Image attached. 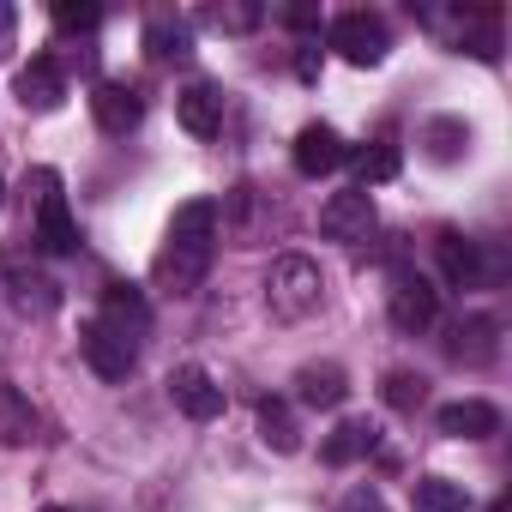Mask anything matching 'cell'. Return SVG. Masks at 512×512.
I'll use <instances>...</instances> for the list:
<instances>
[{
  "label": "cell",
  "mask_w": 512,
  "mask_h": 512,
  "mask_svg": "<svg viewBox=\"0 0 512 512\" xmlns=\"http://www.w3.org/2000/svg\"><path fill=\"white\" fill-rule=\"evenodd\" d=\"M7 296H13V308L31 314V320H49V314L61 308V290H55L43 272H25V266H7Z\"/></svg>",
  "instance_id": "d6986e66"
},
{
  "label": "cell",
  "mask_w": 512,
  "mask_h": 512,
  "mask_svg": "<svg viewBox=\"0 0 512 512\" xmlns=\"http://www.w3.org/2000/svg\"><path fill=\"white\" fill-rule=\"evenodd\" d=\"M386 314H392V326H398L404 338H416V332H428V326L440 320V290H434L422 272L398 266V272H392V290H386Z\"/></svg>",
  "instance_id": "277c9868"
},
{
  "label": "cell",
  "mask_w": 512,
  "mask_h": 512,
  "mask_svg": "<svg viewBox=\"0 0 512 512\" xmlns=\"http://www.w3.org/2000/svg\"><path fill=\"white\" fill-rule=\"evenodd\" d=\"M470 494L464 482H446V476H416L410 482V512H464Z\"/></svg>",
  "instance_id": "d4e9b609"
},
{
  "label": "cell",
  "mask_w": 512,
  "mask_h": 512,
  "mask_svg": "<svg viewBox=\"0 0 512 512\" xmlns=\"http://www.w3.org/2000/svg\"><path fill=\"white\" fill-rule=\"evenodd\" d=\"M145 55H151L157 67L187 61V55H193V31H187V19H151V25H145Z\"/></svg>",
  "instance_id": "cb8c5ba5"
},
{
  "label": "cell",
  "mask_w": 512,
  "mask_h": 512,
  "mask_svg": "<svg viewBox=\"0 0 512 512\" xmlns=\"http://www.w3.org/2000/svg\"><path fill=\"white\" fill-rule=\"evenodd\" d=\"M380 398H386L392 410H416V404L428 398V380H422V374H410V368H392V374L380 380Z\"/></svg>",
  "instance_id": "4316f807"
},
{
  "label": "cell",
  "mask_w": 512,
  "mask_h": 512,
  "mask_svg": "<svg viewBox=\"0 0 512 512\" xmlns=\"http://www.w3.org/2000/svg\"><path fill=\"white\" fill-rule=\"evenodd\" d=\"M55 25H61V31H97V25H103V7H73V0H61V7H55Z\"/></svg>",
  "instance_id": "f1b7e54d"
},
{
  "label": "cell",
  "mask_w": 512,
  "mask_h": 512,
  "mask_svg": "<svg viewBox=\"0 0 512 512\" xmlns=\"http://www.w3.org/2000/svg\"><path fill=\"white\" fill-rule=\"evenodd\" d=\"M25 193H31V223H37V247H43V253H55V260H67V253H79V223H73V211H67L61 175H55V169H31Z\"/></svg>",
  "instance_id": "3957f363"
},
{
  "label": "cell",
  "mask_w": 512,
  "mask_h": 512,
  "mask_svg": "<svg viewBox=\"0 0 512 512\" xmlns=\"http://www.w3.org/2000/svg\"><path fill=\"white\" fill-rule=\"evenodd\" d=\"M434 253H440V278H446L452 290H476V278H482V247H476L470 235L440 229V235H434Z\"/></svg>",
  "instance_id": "9a60e30c"
},
{
  "label": "cell",
  "mask_w": 512,
  "mask_h": 512,
  "mask_svg": "<svg viewBox=\"0 0 512 512\" xmlns=\"http://www.w3.org/2000/svg\"><path fill=\"white\" fill-rule=\"evenodd\" d=\"M374 199L362 193V187H350V193H332L326 205H320V235L326 241H368L374 235Z\"/></svg>",
  "instance_id": "52a82bcc"
},
{
  "label": "cell",
  "mask_w": 512,
  "mask_h": 512,
  "mask_svg": "<svg viewBox=\"0 0 512 512\" xmlns=\"http://www.w3.org/2000/svg\"><path fill=\"white\" fill-rule=\"evenodd\" d=\"M290 157H296V169H302L308 181H320V175H332V169H344V157H350V145L338 139V127H326V121H308V127L296 133V145H290Z\"/></svg>",
  "instance_id": "30bf717a"
},
{
  "label": "cell",
  "mask_w": 512,
  "mask_h": 512,
  "mask_svg": "<svg viewBox=\"0 0 512 512\" xmlns=\"http://www.w3.org/2000/svg\"><path fill=\"white\" fill-rule=\"evenodd\" d=\"M0 199H7V181H0Z\"/></svg>",
  "instance_id": "836d02e7"
},
{
  "label": "cell",
  "mask_w": 512,
  "mask_h": 512,
  "mask_svg": "<svg viewBox=\"0 0 512 512\" xmlns=\"http://www.w3.org/2000/svg\"><path fill=\"white\" fill-rule=\"evenodd\" d=\"M31 440H37V404L13 380H0V446H31Z\"/></svg>",
  "instance_id": "44dd1931"
},
{
  "label": "cell",
  "mask_w": 512,
  "mask_h": 512,
  "mask_svg": "<svg viewBox=\"0 0 512 512\" xmlns=\"http://www.w3.org/2000/svg\"><path fill=\"white\" fill-rule=\"evenodd\" d=\"M338 512H386V506H380V494H374V488H350Z\"/></svg>",
  "instance_id": "f546056e"
},
{
  "label": "cell",
  "mask_w": 512,
  "mask_h": 512,
  "mask_svg": "<svg viewBox=\"0 0 512 512\" xmlns=\"http://www.w3.org/2000/svg\"><path fill=\"white\" fill-rule=\"evenodd\" d=\"M296 398H302L308 410H338V404L350 398V374H344L338 362H308V368L296 374Z\"/></svg>",
  "instance_id": "2e32d148"
},
{
  "label": "cell",
  "mask_w": 512,
  "mask_h": 512,
  "mask_svg": "<svg viewBox=\"0 0 512 512\" xmlns=\"http://www.w3.org/2000/svg\"><path fill=\"white\" fill-rule=\"evenodd\" d=\"M446 356H452V362H464V368H488V362L500 356V326H494L488 314L458 320V326H452V338H446Z\"/></svg>",
  "instance_id": "5bb4252c"
},
{
  "label": "cell",
  "mask_w": 512,
  "mask_h": 512,
  "mask_svg": "<svg viewBox=\"0 0 512 512\" xmlns=\"http://www.w3.org/2000/svg\"><path fill=\"white\" fill-rule=\"evenodd\" d=\"M296 79H302V85H314V79H320V43H308V49L296 55Z\"/></svg>",
  "instance_id": "4dcf8cb0"
},
{
  "label": "cell",
  "mask_w": 512,
  "mask_h": 512,
  "mask_svg": "<svg viewBox=\"0 0 512 512\" xmlns=\"http://www.w3.org/2000/svg\"><path fill=\"white\" fill-rule=\"evenodd\" d=\"M422 139H428V157H434V163H452V157L470 145V127H464L458 115H440V121H428Z\"/></svg>",
  "instance_id": "484cf974"
},
{
  "label": "cell",
  "mask_w": 512,
  "mask_h": 512,
  "mask_svg": "<svg viewBox=\"0 0 512 512\" xmlns=\"http://www.w3.org/2000/svg\"><path fill=\"white\" fill-rule=\"evenodd\" d=\"M169 398H175V410H181L187 422H217V416H223V386H217L199 362H187V368L169 374Z\"/></svg>",
  "instance_id": "9c48e42d"
},
{
  "label": "cell",
  "mask_w": 512,
  "mask_h": 512,
  "mask_svg": "<svg viewBox=\"0 0 512 512\" xmlns=\"http://www.w3.org/2000/svg\"><path fill=\"white\" fill-rule=\"evenodd\" d=\"M253 422H260V440L272 446V452H302V428H296V416H290V404L284 398H260V410H253Z\"/></svg>",
  "instance_id": "7402d4cb"
},
{
  "label": "cell",
  "mask_w": 512,
  "mask_h": 512,
  "mask_svg": "<svg viewBox=\"0 0 512 512\" xmlns=\"http://www.w3.org/2000/svg\"><path fill=\"white\" fill-rule=\"evenodd\" d=\"M13 31H19V13L7 7V0H0V61L13 55Z\"/></svg>",
  "instance_id": "1f68e13d"
},
{
  "label": "cell",
  "mask_w": 512,
  "mask_h": 512,
  "mask_svg": "<svg viewBox=\"0 0 512 512\" xmlns=\"http://www.w3.org/2000/svg\"><path fill=\"white\" fill-rule=\"evenodd\" d=\"M434 428L446 440H488V434H500V410L488 398H452L434 410Z\"/></svg>",
  "instance_id": "7c38bea8"
},
{
  "label": "cell",
  "mask_w": 512,
  "mask_h": 512,
  "mask_svg": "<svg viewBox=\"0 0 512 512\" xmlns=\"http://www.w3.org/2000/svg\"><path fill=\"white\" fill-rule=\"evenodd\" d=\"M326 49H338L350 67H380L386 61V19L380 13H338L326 25Z\"/></svg>",
  "instance_id": "8992f818"
},
{
  "label": "cell",
  "mask_w": 512,
  "mask_h": 512,
  "mask_svg": "<svg viewBox=\"0 0 512 512\" xmlns=\"http://www.w3.org/2000/svg\"><path fill=\"white\" fill-rule=\"evenodd\" d=\"M43 512H61V506H43Z\"/></svg>",
  "instance_id": "e575fe53"
},
{
  "label": "cell",
  "mask_w": 512,
  "mask_h": 512,
  "mask_svg": "<svg viewBox=\"0 0 512 512\" xmlns=\"http://www.w3.org/2000/svg\"><path fill=\"white\" fill-rule=\"evenodd\" d=\"M205 19H211L217 31H235V37H241V31H253V25H266V7H260V0H229V7H211Z\"/></svg>",
  "instance_id": "83f0119b"
},
{
  "label": "cell",
  "mask_w": 512,
  "mask_h": 512,
  "mask_svg": "<svg viewBox=\"0 0 512 512\" xmlns=\"http://www.w3.org/2000/svg\"><path fill=\"white\" fill-rule=\"evenodd\" d=\"M175 121L193 133V139H217L223 133V91L211 79H193L181 97H175Z\"/></svg>",
  "instance_id": "4fadbf2b"
},
{
  "label": "cell",
  "mask_w": 512,
  "mask_h": 512,
  "mask_svg": "<svg viewBox=\"0 0 512 512\" xmlns=\"http://www.w3.org/2000/svg\"><path fill=\"white\" fill-rule=\"evenodd\" d=\"M284 25H296V31H314V25H320V13H314V7H284Z\"/></svg>",
  "instance_id": "d6a6232c"
},
{
  "label": "cell",
  "mask_w": 512,
  "mask_h": 512,
  "mask_svg": "<svg viewBox=\"0 0 512 512\" xmlns=\"http://www.w3.org/2000/svg\"><path fill=\"white\" fill-rule=\"evenodd\" d=\"M13 91H19V103H25V109L55 115V109L67 103V73H61V61H55V55H37L31 67H19Z\"/></svg>",
  "instance_id": "8fae6325"
},
{
  "label": "cell",
  "mask_w": 512,
  "mask_h": 512,
  "mask_svg": "<svg viewBox=\"0 0 512 512\" xmlns=\"http://www.w3.org/2000/svg\"><path fill=\"white\" fill-rule=\"evenodd\" d=\"M320 302H326V278H320V266L308 260V253H278L272 260V272H266V308L278 314V320H308V314H320Z\"/></svg>",
  "instance_id": "7a4b0ae2"
},
{
  "label": "cell",
  "mask_w": 512,
  "mask_h": 512,
  "mask_svg": "<svg viewBox=\"0 0 512 512\" xmlns=\"http://www.w3.org/2000/svg\"><path fill=\"white\" fill-rule=\"evenodd\" d=\"M344 163L356 169V181H362V193H368V187H380V181H398V169H404V151H398L392 139H368V145H356Z\"/></svg>",
  "instance_id": "ffe728a7"
},
{
  "label": "cell",
  "mask_w": 512,
  "mask_h": 512,
  "mask_svg": "<svg viewBox=\"0 0 512 512\" xmlns=\"http://www.w3.org/2000/svg\"><path fill=\"white\" fill-rule=\"evenodd\" d=\"M91 121H97L109 139H127V133L145 121V97H139L133 85H121V79H103V85L91 91Z\"/></svg>",
  "instance_id": "ba28073f"
},
{
  "label": "cell",
  "mask_w": 512,
  "mask_h": 512,
  "mask_svg": "<svg viewBox=\"0 0 512 512\" xmlns=\"http://www.w3.org/2000/svg\"><path fill=\"white\" fill-rule=\"evenodd\" d=\"M458 55L500 61V13H494V7H482V13H464V19H458Z\"/></svg>",
  "instance_id": "603a6c76"
},
{
  "label": "cell",
  "mask_w": 512,
  "mask_h": 512,
  "mask_svg": "<svg viewBox=\"0 0 512 512\" xmlns=\"http://www.w3.org/2000/svg\"><path fill=\"white\" fill-rule=\"evenodd\" d=\"M79 356L91 362L97 380H127V374L139 368V338H127V332L109 326V320H85V332H79Z\"/></svg>",
  "instance_id": "5b68a950"
},
{
  "label": "cell",
  "mask_w": 512,
  "mask_h": 512,
  "mask_svg": "<svg viewBox=\"0 0 512 512\" xmlns=\"http://www.w3.org/2000/svg\"><path fill=\"white\" fill-rule=\"evenodd\" d=\"M97 320L121 326L127 338H145V332H151V302H145V290H139V284H109V290H103V314H97Z\"/></svg>",
  "instance_id": "ac0fdd59"
},
{
  "label": "cell",
  "mask_w": 512,
  "mask_h": 512,
  "mask_svg": "<svg viewBox=\"0 0 512 512\" xmlns=\"http://www.w3.org/2000/svg\"><path fill=\"white\" fill-rule=\"evenodd\" d=\"M380 446V428L368 422V416H350V422H338L326 440H320V458L332 464V470H344V464H356V458H368Z\"/></svg>",
  "instance_id": "e0dca14e"
},
{
  "label": "cell",
  "mask_w": 512,
  "mask_h": 512,
  "mask_svg": "<svg viewBox=\"0 0 512 512\" xmlns=\"http://www.w3.org/2000/svg\"><path fill=\"white\" fill-rule=\"evenodd\" d=\"M217 217H223L217 199H187L169 217V241L157 253V284L163 290H175V296L199 290V278L211 272V253H217Z\"/></svg>",
  "instance_id": "6da1fadb"
}]
</instances>
